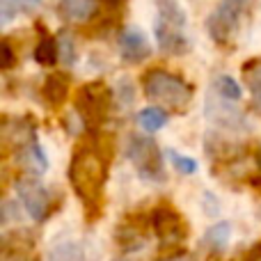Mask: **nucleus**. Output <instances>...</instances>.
Listing matches in <instances>:
<instances>
[{"instance_id":"1","label":"nucleus","mask_w":261,"mask_h":261,"mask_svg":"<svg viewBox=\"0 0 261 261\" xmlns=\"http://www.w3.org/2000/svg\"><path fill=\"white\" fill-rule=\"evenodd\" d=\"M108 179V161L96 144H81L69 163V181L85 204H96Z\"/></svg>"},{"instance_id":"2","label":"nucleus","mask_w":261,"mask_h":261,"mask_svg":"<svg viewBox=\"0 0 261 261\" xmlns=\"http://www.w3.org/2000/svg\"><path fill=\"white\" fill-rule=\"evenodd\" d=\"M142 90H144V96L149 101H153L158 108L176 110V113H184L195 96V87L184 76L172 73L161 67L149 69L144 73Z\"/></svg>"},{"instance_id":"3","label":"nucleus","mask_w":261,"mask_h":261,"mask_svg":"<svg viewBox=\"0 0 261 261\" xmlns=\"http://www.w3.org/2000/svg\"><path fill=\"white\" fill-rule=\"evenodd\" d=\"M158 16L153 23V37L163 53L184 55L188 53L190 41L186 37V12L176 0H158Z\"/></svg>"},{"instance_id":"4","label":"nucleus","mask_w":261,"mask_h":261,"mask_svg":"<svg viewBox=\"0 0 261 261\" xmlns=\"http://www.w3.org/2000/svg\"><path fill=\"white\" fill-rule=\"evenodd\" d=\"M110 110H113V90L106 83H87L76 92V115L87 126L99 128L108 119Z\"/></svg>"},{"instance_id":"5","label":"nucleus","mask_w":261,"mask_h":261,"mask_svg":"<svg viewBox=\"0 0 261 261\" xmlns=\"http://www.w3.org/2000/svg\"><path fill=\"white\" fill-rule=\"evenodd\" d=\"M248 3L250 0H220V5L211 12V16L206 18V30L216 44H227L234 39L243 23Z\"/></svg>"},{"instance_id":"6","label":"nucleus","mask_w":261,"mask_h":261,"mask_svg":"<svg viewBox=\"0 0 261 261\" xmlns=\"http://www.w3.org/2000/svg\"><path fill=\"white\" fill-rule=\"evenodd\" d=\"M126 158L144 181H163V156L151 138L130 135L126 142Z\"/></svg>"},{"instance_id":"7","label":"nucleus","mask_w":261,"mask_h":261,"mask_svg":"<svg viewBox=\"0 0 261 261\" xmlns=\"http://www.w3.org/2000/svg\"><path fill=\"white\" fill-rule=\"evenodd\" d=\"M14 190H16L18 206L23 208V213L28 218H32L35 222L46 220V216L50 213V206H53V197H50V190L37 176H18L16 184H14Z\"/></svg>"},{"instance_id":"8","label":"nucleus","mask_w":261,"mask_h":261,"mask_svg":"<svg viewBox=\"0 0 261 261\" xmlns=\"http://www.w3.org/2000/svg\"><path fill=\"white\" fill-rule=\"evenodd\" d=\"M117 46H119V55H122V60L128 62V64H140L151 55V44H149L147 35L135 25H128L119 32Z\"/></svg>"},{"instance_id":"9","label":"nucleus","mask_w":261,"mask_h":261,"mask_svg":"<svg viewBox=\"0 0 261 261\" xmlns=\"http://www.w3.org/2000/svg\"><path fill=\"white\" fill-rule=\"evenodd\" d=\"M153 227H156V234L161 236L163 243H176V241L184 239L181 218L170 206H158L153 211Z\"/></svg>"},{"instance_id":"10","label":"nucleus","mask_w":261,"mask_h":261,"mask_svg":"<svg viewBox=\"0 0 261 261\" xmlns=\"http://www.w3.org/2000/svg\"><path fill=\"white\" fill-rule=\"evenodd\" d=\"M69 90H71V78L64 71H50L46 76L44 85H41V96L48 106H62L69 99Z\"/></svg>"},{"instance_id":"11","label":"nucleus","mask_w":261,"mask_h":261,"mask_svg":"<svg viewBox=\"0 0 261 261\" xmlns=\"http://www.w3.org/2000/svg\"><path fill=\"white\" fill-rule=\"evenodd\" d=\"M58 14L67 23H87L96 14V0H60Z\"/></svg>"},{"instance_id":"12","label":"nucleus","mask_w":261,"mask_h":261,"mask_svg":"<svg viewBox=\"0 0 261 261\" xmlns=\"http://www.w3.org/2000/svg\"><path fill=\"white\" fill-rule=\"evenodd\" d=\"M18 161L28 167V172H30L32 176L44 174V172L48 170V158H46L44 149H41V144L37 142V140H32L25 147L18 149Z\"/></svg>"},{"instance_id":"13","label":"nucleus","mask_w":261,"mask_h":261,"mask_svg":"<svg viewBox=\"0 0 261 261\" xmlns=\"http://www.w3.org/2000/svg\"><path fill=\"white\" fill-rule=\"evenodd\" d=\"M243 81L252 96V108L261 113V58H254L243 64Z\"/></svg>"},{"instance_id":"14","label":"nucleus","mask_w":261,"mask_h":261,"mask_svg":"<svg viewBox=\"0 0 261 261\" xmlns=\"http://www.w3.org/2000/svg\"><path fill=\"white\" fill-rule=\"evenodd\" d=\"M35 62L41 64V67H53V64L60 62L58 55V39L53 35H44L35 46Z\"/></svg>"},{"instance_id":"15","label":"nucleus","mask_w":261,"mask_h":261,"mask_svg":"<svg viewBox=\"0 0 261 261\" xmlns=\"http://www.w3.org/2000/svg\"><path fill=\"white\" fill-rule=\"evenodd\" d=\"M46 261H81V245L71 239L55 241L48 248Z\"/></svg>"},{"instance_id":"16","label":"nucleus","mask_w":261,"mask_h":261,"mask_svg":"<svg viewBox=\"0 0 261 261\" xmlns=\"http://www.w3.org/2000/svg\"><path fill=\"white\" fill-rule=\"evenodd\" d=\"M138 124L147 133H156L167 124V113L163 108H158V106H149V108L138 113Z\"/></svg>"},{"instance_id":"17","label":"nucleus","mask_w":261,"mask_h":261,"mask_svg":"<svg viewBox=\"0 0 261 261\" xmlns=\"http://www.w3.org/2000/svg\"><path fill=\"white\" fill-rule=\"evenodd\" d=\"M213 92L218 94V99H225V101H229V103L241 101V96H243L241 85L229 76H218L216 81H213Z\"/></svg>"},{"instance_id":"18","label":"nucleus","mask_w":261,"mask_h":261,"mask_svg":"<svg viewBox=\"0 0 261 261\" xmlns=\"http://www.w3.org/2000/svg\"><path fill=\"white\" fill-rule=\"evenodd\" d=\"M231 239V225L229 222H218V225L208 227L206 231V243L211 245L213 250H225L227 243Z\"/></svg>"},{"instance_id":"19","label":"nucleus","mask_w":261,"mask_h":261,"mask_svg":"<svg viewBox=\"0 0 261 261\" xmlns=\"http://www.w3.org/2000/svg\"><path fill=\"white\" fill-rule=\"evenodd\" d=\"M55 39H58V55H60V60H62V64L71 67V64L76 62V44H73L71 35H69V32H60Z\"/></svg>"},{"instance_id":"20","label":"nucleus","mask_w":261,"mask_h":261,"mask_svg":"<svg viewBox=\"0 0 261 261\" xmlns=\"http://www.w3.org/2000/svg\"><path fill=\"white\" fill-rule=\"evenodd\" d=\"M167 158H170L172 167H174L176 172H181V174H195L197 172V161L190 156H184V153L179 151H167Z\"/></svg>"},{"instance_id":"21","label":"nucleus","mask_w":261,"mask_h":261,"mask_svg":"<svg viewBox=\"0 0 261 261\" xmlns=\"http://www.w3.org/2000/svg\"><path fill=\"white\" fill-rule=\"evenodd\" d=\"M3 5L16 16V14H35L41 0H3Z\"/></svg>"},{"instance_id":"22","label":"nucleus","mask_w":261,"mask_h":261,"mask_svg":"<svg viewBox=\"0 0 261 261\" xmlns=\"http://www.w3.org/2000/svg\"><path fill=\"white\" fill-rule=\"evenodd\" d=\"M14 62H16L14 48L5 39H0V71H7V69H12Z\"/></svg>"},{"instance_id":"23","label":"nucleus","mask_w":261,"mask_h":261,"mask_svg":"<svg viewBox=\"0 0 261 261\" xmlns=\"http://www.w3.org/2000/svg\"><path fill=\"white\" fill-rule=\"evenodd\" d=\"M12 18H14V14L9 12V9L3 5V0H0V28H5L9 21H12Z\"/></svg>"},{"instance_id":"24","label":"nucleus","mask_w":261,"mask_h":261,"mask_svg":"<svg viewBox=\"0 0 261 261\" xmlns=\"http://www.w3.org/2000/svg\"><path fill=\"white\" fill-rule=\"evenodd\" d=\"M99 3H103V5H108V7H122L126 0H99Z\"/></svg>"},{"instance_id":"25","label":"nucleus","mask_w":261,"mask_h":261,"mask_svg":"<svg viewBox=\"0 0 261 261\" xmlns=\"http://www.w3.org/2000/svg\"><path fill=\"white\" fill-rule=\"evenodd\" d=\"M170 261H190L188 257H174V259H170Z\"/></svg>"},{"instance_id":"26","label":"nucleus","mask_w":261,"mask_h":261,"mask_svg":"<svg viewBox=\"0 0 261 261\" xmlns=\"http://www.w3.org/2000/svg\"><path fill=\"white\" fill-rule=\"evenodd\" d=\"M117 261H133V259H117Z\"/></svg>"}]
</instances>
